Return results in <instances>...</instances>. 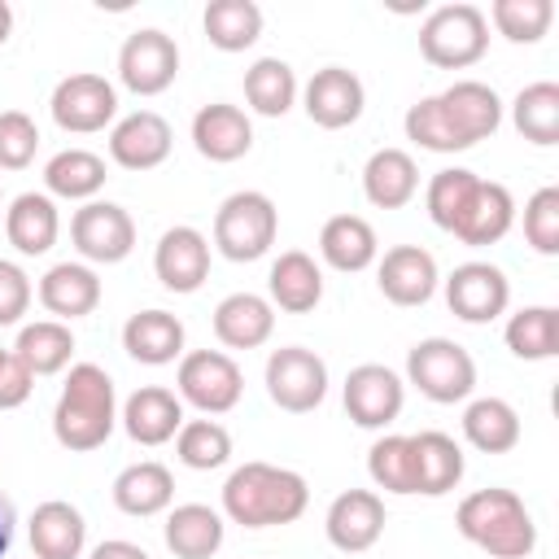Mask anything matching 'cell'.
Listing matches in <instances>:
<instances>
[{"label":"cell","instance_id":"6da1fadb","mask_svg":"<svg viewBox=\"0 0 559 559\" xmlns=\"http://www.w3.org/2000/svg\"><path fill=\"white\" fill-rule=\"evenodd\" d=\"M306 502H310L306 476L293 467H275V463H245L223 485V515L245 528L293 524L301 520Z\"/></svg>","mask_w":559,"mask_h":559},{"label":"cell","instance_id":"7a4b0ae2","mask_svg":"<svg viewBox=\"0 0 559 559\" xmlns=\"http://www.w3.org/2000/svg\"><path fill=\"white\" fill-rule=\"evenodd\" d=\"M114 424H118V397H114L109 371L96 367V362H74L66 384H61V397L52 406L57 445H66L74 454L100 450L109 441Z\"/></svg>","mask_w":559,"mask_h":559},{"label":"cell","instance_id":"3957f363","mask_svg":"<svg viewBox=\"0 0 559 559\" xmlns=\"http://www.w3.org/2000/svg\"><path fill=\"white\" fill-rule=\"evenodd\" d=\"M454 524L472 546H480L493 559H528L537 546V524H533L524 498L511 489H498V485L467 493L454 511Z\"/></svg>","mask_w":559,"mask_h":559},{"label":"cell","instance_id":"277c9868","mask_svg":"<svg viewBox=\"0 0 559 559\" xmlns=\"http://www.w3.org/2000/svg\"><path fill=\"white\" fill-rule=\"evenodd\" d=\"M489 48V17L476 4H441L419 26V52L437 70H467Z\"/></svg>","mask_w":559,"mask_h":559},{"label":"cell","instance_id":"5b68a950","mask_svg":"<svg viewBox=\"0 0 559 559\" xmlns=\"http://www.w3.org/2000/svg\"><path fill=\"white\" fill-rule=\"evenodd\" d=\"M280 231V210L266 192H231L214 214V249L231 262H258Z\"/></svg>","mask_w":559,"mask_h":559},{"label":"cell","instance_id":"8992f818","mask_svg":"<svg viewBox=\"0 0 559 559\" xmlns=\"http://www.w3.org/2000/svg\"><path fill=\"white\" fill-rule=\"evenodd\" d=\"M406 380L428 402L454 406V402L472 397V389H476V362H472V354L459 341H450V336H424L406 354Z\"/></svg>","mask_w":559,"mask_h":559},{"label":"cell","instance_id":"52a82bcc","mask_svg":"<svg viewBox=\"0 0 559 559\" xmlns=\"http://www.w3.org/2000/svg\"><path fill=\"white\" fill-rule=\"evenodd\" d=\"M179 402L197 406L201 415H227L240 393H245V376L240 367L223 354V349H192L179 358Z\"/></svg>","mask_w":559,"mask_h":559},{"label":"cell","instance_id":"ba28073f","mask_svg":"<svg viewBox=\"0 0 559 559\" xmlns=\"http://www.w3.org/2000/svg\"><path fill=\"white\" fill-rule=\"evenodd\" d=\"M266 393L280 411L306 415L328 397V362L306 345L271 349L266 358Z\"/></svg>","mask_w":559,"mask_h":559},{"label":"cell","instance_id":"9c48e42d","mask_svg":"<svg viewBox=\"0 0 559 559\" xmlns=\"http://www.w3.org/2000/svg\"><path fill=\"white\" fill-rule=\"evenodd\" d=\"M52 122L70 135H92V131H105L118 114V92L105 74H92V70H79V74H66L57 87H52Z\"/></svg>","mask_w":559,"mask_h":559},{"label":"cell","instance_id":"30bf717a","mask_svg":"<svg viewBox=\"0 0 559 559\" xmlns=\"http://www.w3.org/2000/svg\"><path fill=\"white\" fill-rule=\"evenodd\" d=\"M175 74H179V48H175V39L166 31L144 26V31L127 35V44L118 48V79L135 96L166 92L175 83Z\"/></svg>","mask_w":559,"mask_h":559},{"label":"cell","instance_id":"8fae6325","mask_svg":"<svg viewBox=\"0 0 559 559\" xmlns=\"http://www.w3.org/2000/svg\"><path fill=\"white\" fill-rule=\"evenodd\" d=\"M70 240L87 262L114 266L135 249V223L122 205L114 201H87L83 210H74L70 218Z\"/></svg>","mask_w":559,"mask_h":559},{"label":"cell","instance_id":"7c38bea8","mask_svg":"<svg viewBox=\"0 0 559 559\" xmlns=\"http://www.w3.org/2000/svg\"><path fill=\"white\" fill-rule=\"evenodd\" d=\"M511 301V284L493 262H463L445 280V306L463 323H493Z\"/></svg>","mask_w":559,"mask_h":559},{"label":"cell","instance_id":"4fadbf2b","mask_svg":"<svg viewBox=\"0 0 559 559\" xmlns=\"http://www.w3.org/2000/svg\"><path fill=\"white\" fill-rule=\"evenodd\" d=\"M406 384L384 362H362L345 376V415L358 428H389L402 415Z\"/></svg>","mask_w":559,"mask_h":559},{"label":"cell","instance_id":"5bb4252c","mask_svg":"<svg viewBox=\"0 0 559 559\" xmlns=\"http://www.w3.org/2000/svg\"><path fill=\"white\" fill-rule=\"evenodd\" d=\"M301 105H306V118L323 131H341L349 122L362 118V105H367V92H362V79L345 66H323L310 74L306 92H301Z\"/></svg>","mask_w":559,"mask_h":559},{"label":"cell","instance_id":"9a60e30c","mask_svg":"<svg viewBox=\"0 0 559 559\" xmlns=\"http://www.w3.org/2000/svg\"><path fill=\"white\" fill-rule=\"evenodd\" d=\"M323 528H328V542H332L336 550L362 555V550H371V546L380 542V533H384V498L371 493V489H345V493L332 498Z\"/></svg>","mask_w":559,"mask_h":559},{"label":"cell","instance_id":"2e32d148","mask_svg":"<svg viewBox=\"0 0 559 559\" xmlns=\"http://www.w3.org/2000/svg\"><path fill=\"white\" fill-rule=\"evenodd\" d=\"M437 100H441V114H445V122L454 127V135H459L463 148L489 140V135L502 127V100H498V92H493L489 83H480V79H459V83H450Z\"/></svg>","mask_w":559,"mask_h":559},{"label":"cell","instance_id":"e0dca14e","mask_svg":"<svg viewBox=\"0 0 559 559\" xmlns=\"http://www.w3.org/2000/svg\"><path fill=\"white\" fill-rule=\"evenodd\" d=\"M170 144H175L170 122L162 114H153V109H135V114L118 118L114 131H109V157L122 170H153V166H162L170 157Z\"/></svg>","mask_w":559,"mask_h":559},{"label":"cell","instance_id":"ac0fdd59","mask_svg":"<svg viewBox=\"0 0 559 559\" xmlns=\"http://www.w3.org/2000/svg\"><path fill=\"white\" fill-rule=\"evenodd\" d=\"M153 271L162 288L170 293H197L210 280V240L197 227H170L162 231L153 249Z\"/></svg>","mask_w":559,"mask_h":559},{"label":"cell","instance_id":"d6986e66","mask_svg":"<svg viewBox=\"0 0 559 559\" xmlns=\"http://www.w3.org/2000/svg\"><path fill=\"white\" fill-rule=\"evenodd\" d=\"M437 258L419 245H393L376 271V284L393 306H424L437 293Z\"/></svg>","mask_w":559,"mask_h":559},{"label":"cell","instance_id":"ffe728a7","mask_svg":"<svg viewBox=\"0 0 559 559\" xmlns=\"http://www.w3.org/2000/svg\"><path fill=\"white\" fill-rule=\"evenodd\" d=\"M192 144L205 162H240L249 148H253V127L245 118L240 105H227V100H214V105H201L197 118H192Z\"/></svg>","mask_w":559,"mask_h":559},{"label":"cell","instance_id":"44dd1931","mask_svg":"<svg viewBox=\"0 0 559 559\" xmlns=\"http://www.w3.org/2000/svg\"><path fill=\"white\" fill-rule=\"evenodd\" d=\"M122 428L135 445H166L183 428V402L179 393L162 384H144L122 402Z\"/></svg>","mask_w":559,"mask_h":559},{"label":"cell","instance_id":"7402d4cb","mask_svg":"<svg viewBox=\"0 0 559 559\" xmlns=\"http://www.w3.org/2000/svg\"><path fill=\"white\" fill-rule=\"evenodd\" d=\"M275 332V306L258 293H231L214 306V336L227 349H258Z\"/></svg>","mask_w":559,"mask_h":559},{"label":"cell","instance_id":"603a6c76","mask_svg":"<svg viewBox=\"0 0 559 559\" xmlns=\"http://www.w3.org/2000/svg\"><path fill=\"white\" fill-rule=\"evenodd\" d=\"M266 301L288 310V314H310L319 301H323V271L310 253L301 249H288L271 262V275H266Z\"/></svg>","mask_w":559,"mask_h":559},{"label":"cell","instance_id":"cb8c5ba5","mask_svg":"<svg viewBox=\"0 0 559 559\" xmlns=\"http://www.w3.org/2000/svg\"><path fill=\"white\" fill-rule=\"evenodd\" d=\"M39 301L48 314H57V323L83 319L100 306V280L87 262H57L39 280Z\"/></svg>","mask_w":559,"mask_h":559},{"label":"cell","instance_id":"d4e9b609","mask_svg":"<svg viewBox=\"0 0 559 559\" xmlns=\"http://www.w3.org/2000/svg\"><path fill=\"white\" fill-rule=\"evenodd\" d=\"M411 463H415V493L424 498H441L463 480V450L454 445V437L437 428L411 437Z\"/></svg>","mask_w":559,"mask_h":559},{"label":"cell","instance_id":"484cf974","mask_svg":"<svg viewBox=\"0 0 559 559\" xmlns=\"http://www.w3.org/2000/svg\"><path fill=\"white\" fill-rule=\"evenodd\" d=\"M87 546V524L79 515V507L52 498L39 502L31 515V555L35 559H79Z\"/></svg>","mask_w":559,"mask_h":559},{"label":"cell","instance_id":"4316f807","mask_svg":"<svg viewBox=\"0 0 559 559\" xmlns=\"http://www.w3.org/2000/svg\"><path fill=\"white\" fill-rule=\"evenodd\" d=\"M362 192L376 210H402L419 192V166L406 148H376L362 166Z\"/></svg>","mask_w":559,"mask_h":559},{"label":"cell","instance_id":"83f0119b","mask_svg":"<svg viewBox=\"0 0 559 559\" xmlns=\"http://www.w3.org/2000/svg\"><path fill=\"white\" fill-rule=\"evenodd\" d=\"M57 231H61V218H57V205L48 192H22L4 210V236L26 258L48 253L57 245Z\"/></svg>","mask_w":559,"mask_h":559},{"label":"cell","instance_id":"f1b7e54d","mask_svg":"<svg viewBox=\"0 0 559 559\" xmlns=\"http://www.w3.org/2000/svg\"><path fill=\"white\" fill-rule=\"evenodd\" d=\"M122 349L144 367H166L183 354V323L170 310H140L122 323Z\"/></svg>","mask_w":559,"mask_h":559},{"label":"cell","instance_id":"f546056e","mask_svg":"<svg viewBox=\"0 0 559 559\" xmlns=\"http://www.w3.org/2000/svg\"><path fill=\"white\" fill-rule=\"evenodd\" d=\"M319 253H323V262L332 271L354 275V271H367L376 262L380 240H376V227L367 218H358V214H332L323 223V231H319Z\"/></svg>","mask_w":559,"mask_h":559},{"label":"cell","instance_id":"4dcf8cb0","mask_svg":"<svg viewBox=\"0 0 559 559\" xmlns=\"http://www.w3.org/2000/svg\"><path fill=\"white\" fill-rule=\"evenodd\" d=\"M223 515L205 502H183L166 515V550L175 559H214L223 546Z\"/></svg>","mask_w":559,"mask_h":559},{"label":"cell","instance_id":"1f68e13d","mask_svg":"<svg viewBox=\"0 0 559 559\" xmlns=\"http://www.w3.org/2000/svg\"><path fill=\"white\" fill-rule=\"evenodd\" d=\"M170 498H175V476L153 459H140L114 476V507L122 515H140V520L157 515L170 507Z\"/></svg>","mask_w":559,"mask_h":559},{"label":"cell","instance_id":"d6a6232c","mask_svg":"<svg viewBox=\"0 0 559 559\" xmlns=\"http://www.w3.org/2000/svg\"><path fill=\"white\" fill-rule=\"evenodd\" d=\"M511 223H515V201H511V192L502 188V183H476V192H472V201H467V210H463V218H459V227H454V236L463 240V245H472V249H480V245H498L507 231H511Z\"/></svg>","mask_w":559,"mask_h":559},{"label":"cell","instance_id":"836d02e7","mask_svg":"<svg viewBox=\"0 0 559 559\" xmlns=\"http://www.w3.org/2000/svg\"><path fill=\"white\" fill-rule=\"evenodd\" d=\"M463 437L480 454H507L520 445V415L502 397H476L463 411Z\"/></svg>","mask_w":559,"mask_h":559},{"label":"cell","instance_id":"e575fe53","mask_svg":"<svg viewBox=\"0 0 559 559\" xmlns=\"http://www.w3.org/2000/svg\"><path fill=\"white\" fill-rule=\"evenodd\" d=\"M105 157H96L92 148H61L44 166V188L66 201H92L105 188Z\"/></svg>","mask_w":559,"mask_h":559},{"label":"cell","instance_id":"d590c367","mask_svg":"<svg viewBox=\"0 0 559 559\" xmlns=\"http://www.w3.org/2000/svg\"><path fill=\"white\" fill-rule=\"evenodd\" d=\"M201 26L218 52H245L262 35V9L253 0H210Z\"/></svg>","mask_w":559,"mask_h":559},{"label":"cell","instance_id":"8d00e7d4","mask_svg":"<svg viewBox=\"0 0 559 559\" xmlns=\"http://www.w3.org/2000/svg\"><path fill=\"white\" fill-rule=\"evenodd\" d=\"M13 354L26 362L31 376H57L70 367V354H74V332L57 319H39V323H26L17 332V345Z\"/></svg>","mask_w":559,"mask_h":559},{"label":"cell","instance_id":"74e56055","mask_svg":"<svg viewBox=\"0 0 559 559\" xmlns=\"http://www.w3.org/2000/svg\"><path fill=\"white\" fill-rule=\"evenodd\" d=\"M245 100L262 118H284L297 100V74L280 57H262L245 70Z\"/></svg>","mask_w":559,"mask_h":559},{"label":"cell","instance_id":"f35d334b","mask_svg":"<svg viewBox=\"0 0 559 559\" xmlns=\"http://www.w3.org/2000/svg\"><path fill=\"white\" fill-rule=\"evenodd\" d=\"M507 349L524 362H546L559 354V310L555 306H524L507 319Z\"/></svg>","mask_w":559,"mask_h":559},{"label":"cell","instance_id":"ab89813d","mask_svg":"<svg viewBox=\"0 0 559 559\" xmlns=\"http://www.w3.org/2000/svg\"><path fill=\"white\" fill-rule=\"evenodd\" d=\"M511 122L524 140L550 148L559 144V83H528L515 100H511Z\"/></svg>","mask_w":559,"mask_h":559},{"label":"cell","instance_id":"60d3db41","mask_svg":"<svg viewBox=\"0 0 559 559\" xmlns=\"http://www.w3.org/2000/svg\"><path fill=\"white\" fill-rule=\"evenodd\" d=\"M476 183H480V175H476V170H467V166L437 170V175L428 179V192H424L428 218H432L441 231H450V236H454V227H459V218H463V210H467V201H472Z\"/></svg>","mask_w":559,"mask_h":559},{"label":"cell","instance_id":"b9f144b4","mask_svg":"<svg viewBox=\"0 0 559 559\" xmlns=\"http://www.w3.org/2000/svg\"><path fill=\"white\" fill-rule=\"evenodd\" d=\"M175 454L192 472H214L231 459V432L218 419H183L175 432Z\"/></svg>","mask_w":559,"mask_h":559},{"label":"cell","instance_id":"7bdbcfd3","mask_svg":"<svg viewBox=\"0 0 559 559\" xmlns=\"http://www.w3.org/2000/svg\"><path fill=\"white\" fill-rule=\"evenodd\" d=\"M367 472L376 480V489L384 493H415V463H411V437L384 432L371 450H367Z\"/></svg>","mask_w":559,"mask_h":559},{"label":"cell","instance_id":"ee69618b","mask_svg":"<svg viewBox=\"0 0 559 559\" xmlns=\"http://www.w3.org/2000/svg\"><path fill=\"white\" fill-rule=\"evenodd\" d=\"M489 17L498 35H507L511 44H537L555 22V4L550 0H493Z\"/></svg>","mask_w":559,"mask_h":559},{"label":"cell","instance_id":"f6af8a7d","mask_svg":"<svg viewBox=\"0 0 559 559\" xmlns=\"http://www.w3.org/2000/svg\"><path fill=\"white\" fill-rule=\"evenodd\" d=\"M402 127H406V140H415V144H419V148H428V153H463V144H459L454 127L445 122V114H441V100H437V96L415 100V105L406 109Z\"/></svg>","mask_w":559,"mask_h":559},{"label":"cell","instance_id":"bcb514c9","mask_svg":"<svg viewBox=\"0 0 559 559\" xmlns=\"http://www.w3.org/2000/svg\"><path fill=\"white\" fill-rule=\"evenodd\" d=\"M524 240L542 258L559 253V188H537L528 197V205H524Z\"/></svg>","mask_w":559,"mask_h":559},{"label":"cell","instance_id":"7dc6e473","mask_svg":"<svg viewBox=\"0 0 559 559\" xmlns=\"http://www.w3.org/2000/svg\"><path fill=\"white\" fill-rule=\"evenodd\" d=\"M39 148V127L22 109L0 114V170H26Z\"/></svg>","mask_w":559,"mask_h":559},{"label":"cell","instance_id":"c3c4849f","mask_svg":"<svg viewBox=\"0 0 559 559\" xmlns=\"http://www.w3.org/2000/svg\"><path fill=\"white\" fill-rule=\"evenodd\" d=\"M31 310V280L17 262L0 258V328H13Z\"/></svg>","mask_w":559,"mask_h":559},{"label":"cell","instance_id":"681fc988","mask_svg":"<svg viewBox=\"0 0 559 559\" xmlns=\"http://www.w3.org/2000/svg\"><path fill=\"white\" fill-rule=\"evenodd\" d=\"M31 389H35V376L26 371V362H22L13 349L0 345V411L22 406V402L31 397Z\"/></svg>","mask_w":559,"mask_h":559},{"label":"cell","instance_id":"f907efd6","mask_svg":"<svg viewBox=\"0 0 559 559\" xmlns=\"http://www.w3.org/2000/svg\"><path fill=\"white\" fill-rule=\"evenodd\" d=\"M92 559H148V550H144V546H135V542L109 537V542H100V546L92 550Z\"/></svg>","mask_w":559,"mask_h":559},{"label":"cell","instance_id":"816d5d0a","mask_svg":"<svg viewBox=\"0 0 559 559\" xmlns=\"http://www.w3.org/2000/svg\"><path fill=\"white\" fill-rule=\"evenodd\" d=\"M13 524H17V511H13V502L0 493V559H4L9 546H13Z\"/></svg>","mask_w":559,"mask_h":559},{"label":"cell","instance_id":"f5cc1de1","mask_svg":"<svg viewBox=\"0 0 559 559\" xmlns=\"http://www.w3.org/2000/svg\"><path fill=\"white\" fill-rule=\"evenodd\" d=\"M9 31H13V9H9V4L0 0V44L9 39Z\"/></svg>","mask_w":559,"mask_h":559}]
</instances>
